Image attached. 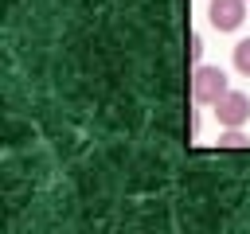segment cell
I'll use <instances>...</instances> for the list:
<instances>
[{
    "mask_svg": "<svg viewBox=\"0 0 250 234\" xmlns=\"http://www.w3.org/2000/svg\"><path fill=\"white\" fill-rule=\"evenodd\" d=\"M230 86H227V74L219 70V66H195L191 70V101H199V105H215L223 94H227Z\"/></svg>",
    "mask_w": 250,
    "mask_h": 234,
    "instance_id": "1",
    "label": "cell"
},
{
    "mask_svg": "<svg viewBox=\"0 0 250 234\" xmlns=\"http://www.w3.org/2000/svg\"><path fill=\"white\" fill-rule=\"evenodd\" d=\"M215 117L223 129H242L246 117H250V98L238 94V90H227L219 101H215Z\"/></svg>",
    "mask_w": 250,
    "mask_h": 234,
    "instance_id": "2",
    "label": "cell"
},
{
    "mask_svg": "<svg viewBox=\"0 0 250 234\" xmlns=\"http://www.w3.org/2000/svg\"><path fill=\"white\" fill-rule=\"evenodd\" d=\"M207 20H211L215 31H234V27H242V20H246V0H211Z\"/></svg>",
    "mask_w": 250,
    "mask_h": 234,
    "instance_id": "3",
    "label": "cell"
},
{
    "mask_svg": "<svg viewBox=\"0 0 250 234\" xmlns=\"http://www.w3.org/2000/svg\"><path fill=\"white\" fill-rule=\"evenodd\" d=\"M219 148H250V136H246L242 129H227V133L219 136Z\"/></svg>",
    "mask_w": 250,
    "mask_h": 234,
    "instance_id": "4",
    "label": "cell"
},
{
    "mask_svg": "<svg viewBox=\"0 0 250 234\" xmlns=\"http://www.w3.org/2000/svg\"><path fill=\"white\" fill-rule=\"evenodd\" d=\"M234 66H238V74H250V39L234 43Z\"/></svg>",
    "mask_w": 250,
    "mask_h": 234,
    "instance_id": "5",
    "label": "cell"
},
{
    "mask_svg": "<svg viewBox=\"0 0 250 234\" xmlns=\"http://www.w3.org/2000/svg\"><path fill=\"white\" fill-rule=\"evenodd\" d=\"M188 55H191V62L199 66V58H203V39H199V35H191V47H188Z\"/></svg>",
    "mask_w": 250,
    "mask_h": 234,
    "instance_id": "6",
    "label": "cell"
}]
</instances>
